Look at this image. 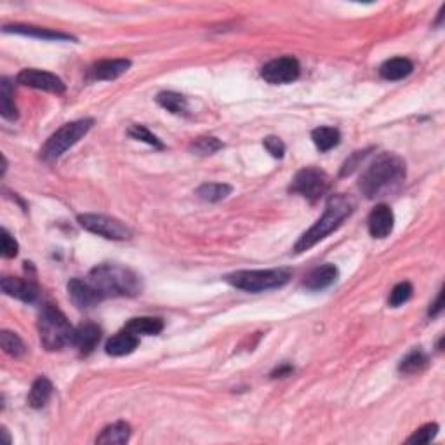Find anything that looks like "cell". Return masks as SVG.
Listing matches in <instances>:
<instances>
[{"instance_id":"6da1fadb","label":"cell","mask_w":445,"mask_h":445,"mask_svg":"<svg viewBox=\"0 0 445 445\" xmlns=\"http://www.w3.org/2000/svg\"><path fill=\"white\" fill-rule=\"evenodd\" d=\"M405 180V162L395 153L377 157L360 178L359 188L367 198H380L393 194Z\"/></svg>"},{"instance_id":"7a4b0ae2","label":"cell","mask_w":445,"mask_h":445,"mask_svg":"<svg viewBox=\"0 0 445 445\" xmlns=\"http://www.w3.org/2000/svg\"><path fill=\"white\" fill-rule=\"evenodd\" d=\"M91 283L100 290L101 296L107 297H132L141 294V276L131 268L120 265H97L91 270L87 276Z\"/></svg>"},{"instance_id":"3957f363","label":"cell","mask_w":445,"mask_h":445,"mask_svg":"<svg viewBox=\"0 0 445 445\" xmlns=\"http://www.w3.org/2000/svg\"><path fill=\"white\" fill-rule=\"evenodd\" d=\"M353 209H355V202L348 195H332L331 198L325 204V211L322 214V218L318 219L306 233H303V237L297 240V244L294 245V251L299 254V252L310 251L313 245H317L318 242L324 240L327 235H331L332 231L338 230L345 219H348L352 216Z\"/></svg>"},{"instance_id":"277c9868","label":"cell","mask_w":445,"mask_h":445,"mask_svg":"<svg viewBox=\"0 0 445 445\" xmlns=\"http://www.w3.org/2000/svg\"><path fill=\"white\" fill-rule=\"evenodd\" d=\"M38 332L44 348L49 352H58L65 346L73 345L75 329L59 308L54 304H45L38 318Z\"/></svg>"},{"instance_id":"5b68a950","label":"cell","mask_w":445,"mask_h":445,"mask_svg":"<svg viewBox=\"0 0 445 445\" xmlns=\"http://www.w3.org/2000/svg\"><path fill=\"white\" fill-rule=\"evenodd\" d=\"M230 286L245 292H265L279 289L290 280V272L283 268L276 270H240L224 276Z\"/></svg>"},{"instance_id":"8992f818","label":"cell","mask_w":445,"mask_h":445,"mask_svg":"<svg viewBox=\"0 0 445 445\" xmlns=\"http://www.w3.org/2000/svg\"><path fill=\"white\" fill-rule=\"evenodd\" d=\"M94 120L93 118H82V120L70 122L65 124L63 127H59L51 138L45 141V145L42 146L40 155L44 160H56L63 155L68 148H72L73 145L80 141L87 132L93 127Z\"/></svg>"},{"instance_id":"52a82bcc","label":"cell","mask_w":445,"mask_h":445,"mask_svg":"<svg viewBox=\"0 0 445 445\" xmlns=\"http://www.w3.org/2000/svg\"><path fill=\"white\" fill-rule=\"evenodd\" d=\"M80 226L84 230L91 231L94 235L108 238V240H129L132 237L131 228L125 226L124 223L118 219L110 218L104 214H80L77 218Z\"/></svg>"},{"instance_id":"ba28073f","label":"cell","mask_w":445,"mask_h":445,"mask_svg":"<svg viewBox=\"0 0 445 445\" xmlns=\"http://www.w3.org/2000/svg\"><path fill=\"white\" fill-rule=\"evenodd\" d=\"M329 178L324 171L317 167H304L294 176L290 192L299 194L301 197L308 198L310 202H317L322 195L327 192Z\"/></svg>"},{"instance_id":"9c48e42d","label":"cell","mask_w":445,"mask_h":445,"mask_svg":"<svg viewBox=\"0 0 445 445\" xmlns=\"http://www.w3.org/2000/svg\"><path fill=\"white\" fill-rule=\"evenodd\" d=\"M299 63H297L296 58H290V56L273 59V61L266 63L261 70L263 79L268 84H273V86L294 82L299 77Z\"/></svg>"},{"instance_id":"30bf717a","label":"cell","mask_w":445,"mask_h":445,"mask_svg":"<svg viewBox=\"0 0 445 445\" xmlns=\"http://www.w3.org/2000/svg\"><path fill=\"white\" fill-rule=\"evenodd\" d=\"M17 82L21 86L26 87H33V89L38 91H47V93H54V94H61L65 93V84L59 77H56L54 73L44 72V70H37V68H26L21 70L17 73Z\"/></svg>"},{"instance_id":"8fae6325","label":"cell","mask_w":445,"mask_h":445,"mask_svg":"<svg viewBox=\"0 0 445 445\" xmlns=\"http://www.w3.org/2000/svg\"><path fill=\"white\" fill-rule=\"evenodd\" d=\"M68 296L77 308H93L104 299L89 280L73 279L68 282Z\"/></svg>"},{"instance_id":"7c38bea8","label":"cell","mask_w":445,"mask_h":445,"mask_svg":"<svg viewBox=\"0 0 445 445\" xmlns=\"http://www.w3.org/2000/svg\"><path fill=\"white\" fill-rule=\"evenodd\" d=\"M367 224H369V233L373 235L374 238H387L388 235L393 231V211L384 204L376 205V208L373 209V212L369 214Z\"/></svg>"},{"instance_id":"4fadbf2b","label":"cell","mask_w":445,"mask_h":445,"mask_svg":"<svg viewBox=\"0 0 445 445\" xmlns=\"http://www.w3.org/2000/svg\"><path fill=\"white\" fill-rule=\"evenodd\" d=\"M0 286L7 296H13L24 303H33L38 297V287L31 280L19 279V276H3Z\"/></svg>"},{"instance_id":"5bb4252c","label":"cell","mask_w":445,"mask_h":445,"mask_svg":"<svg viewBox=\"0 0 445 445\" xmlns=\"http://www.w3.org/2000/svg\"><path fill=\"white\" fill-rule=\"evenodd\" d=\"M101 339V329L100 325L93 324V322H84L75 329L73 334V346L79 348L82 355H89L94 352Z\"/></svg>"},{"instance_id":"9a60e30c","label":"cell","mask_w":445,"mask_h":445,"mask_svg":"<svg viewBox=\"0 0 445 445\" xmlns=\"http://www.w3.org/2000/svg\"><path fill=\"white\" fill-rule=\"evenodd\" d=\"M138 345H139L138 336L132 334V332H129L127 329H125V331L111 336V338L107 341L104 350H107L108 355L111 357H124L134 352V350L138 348Z\"/></svg>"},{"instance_id":"2e32d148","label":"cell","mask_w":445,"mask_h":445,"mask_svg":"<svg viewBox=\"0 0 445 445\" xmlns=\"http://www.w3.org/2000/svg\"><path fill=\"white\" fill-rule=\"evenodd\" d=\"M336 279H338V268L334 265H322L318 268L311 270L303 283L310 290H322L332 286L336 282Z\"/></svg>"},{"instance_id":"e0dca14e","label":"cell","mask_w":445,"mask_h":445,"mask_svg":"<svg viewBox=\"0 0 445 445\" xmlns=\"http://www.w3.org/2000/svg\"><path fill=\"white\" fill-rule=\"evenodd\" d=\"M131 68L129 59H104L93 66V77L96 80H115Z\"/></svg>"},{"instance_id":"ac0fdd59","label":"cell","mask_w":445,"mask_h":445,"mask_svg":"<svg viewBox=\"0 0 445 445\" xmlns=\"http://www.w3.org/2000/svg\"><path fill=\"white\" fill-rule=\"evenodd\" d=\"M414 70L411 59L407 58H391L384 61L380 68V75L384 80H402L409 77Z\"/></svg>"},{"instance_id":"d6986e66","label":"cell","mask_w":445,"mask_h":445,"mask_svg":"<svg viewBox=\"0 0 445 445\" xmlns=\"http://www.w3.org/2000/svg\"><path fill=\"white\" fill-rule=\"evenodd\" d=\"M6 33H19V35H28V37H37V38H45V40H75L72 35L59 33V31L47 30V28H37V26H23V24H13V26L3 28Z\"/></svg>"},{"instance_id":"ffe728a7","label":"cell","mask_w":445,"mask_h":445,"mask_svg":"<svg viewBox=\"0 0 445 445\" xmlns=\"http://www.w3.org/2000/svg\"><path fill=\"white\" fill-rule=\"evenodd\" d=\"M125 329L136 336H157L164 331V322L157 317H136L127 322Z\"/></svg>"},{"instance_id":"44dd1931","label":"cell","mask_w":445,"mask_h":445,"mask_svg":"<svg viewBox=\"0 0 445 445\" xmlns=\"http://www.w3.org/2000/svg\"><path fill=\"white\" fill-rule=\"evenodd\" d=\"M131 432L132 430L127 423H114L101 432V435L96 439V444H125L131 439Z\"/></svg>"},{"instance_id":"7402d4cb","label":"cell","mask_w":445,"mask_h":445,"mask_svg":"<svg viewBox=\"0 0 445 445\" xmlns=\"http://www.w3.org/2000/svg\"><path fill=\"white\" fill-rule=\"evenodd\" d=\"M52 395V383L47 377H38L31 384L30 395H28V404L33 409H42L49 402Z\"/></svg>"},{"instance_id":"603a6c76","label":"cell","mask_w":445,"mask_h":445,"mask_svg":"<svg viewBox=\"0 0 445 445\" xmlns=\"http://www.w3.org/2000/svg\"><path fill=\"white\" fill-rule=\"evenodd\" d=\"M311 139H313L315 146H317L320 152H329L334 146L339 145L341 141V134H339L338 129L334 127H317L311 132Z\"/></svg>"},{"instance_id":"cb8c5ba5","label":"cell","mask_w":445,"mask_h":445,"mask_svg":"<svg viewBox=\"0 0 445 445\" xmlns=\"http://www.w3.org/2000/svg\"><path fill=\"white\" fill-rule=\"evenodd\" d=\"M157 103L162 108H166L167 111L176 115H185L188 111V103L187 97L183 94L178 93H171V91H164L157 96Z\"/></svg>"},{"instance_id":"d4e9b609","label":"cell","mask_w":445,"mask_h":445,"mask_svg":"<svg viewBox=\"0 0 445 445\" xmlns=\"http://www.w3.org/2000/svg\"><path fill=\"white\" fill-rule=\"evenodd\" d=\"M0 114L7 120L17 118V108L13 101V87L7 79H2V84H0Z\"/></svg>"},{"instance_id":"484cf974","label":"cell","mask_w":445,"mask_h":445,"mask_svg":"<svg viewBox=\"0 0 445 445\" xmlns=\"http://www.w3.org/2000/svg\"><path fill=\"white\" fill-rule=\"evenodd\" d=\"M426 366H428V357H426L421 350H412L411 353H407V355L402 359L398 370L404 374H416L421 373Z\"/></svg>"},{"instance_id":"4316f807","label":"cell","mask_w":445,"mask_h":445,"mask_svg":"<svg viewBox=\"0 0 445 445\" xmlns=\"http://www.w3.org/2000/svg\"><path fill=\"white\" fill-rule=\"evenodd\" d=\"M231 194L230 185L224 183H205L197 190V197L204 202H219Z\"/></svg>"},{"instance_id":"83f0119b","label":"cell","mask_w":445,"mask_h":445,"mask_svg":"<svg viewBox=\"0 0 445 445\" xmlns=\"http://www.w3.org/2000/svg\"><path fill=\"white\" fill-rule=\"evenodd\" d=\"M0 345H2L3 352H6L7 355L14 357V359L24 355V352H26L24 343L21 341V338L16 334V332L2 331V334H0Z\"/></svg>"},{"instance_id":"f1b7e54d","label":"cell","mask_w":445,"mask_h":445,"mask_svg":"<svg viewBox=\"0 0 445 445\" xmlns=\"http://www.w3.org/2000/svg\"><path fill=\"white\" fill-rule=\"evenodd\" d=\"M223 143L219 141L218 138H212V136H204V138H198L195 139L194 143H192L190 150L194 153H197V155H212V153H216L218 150L223 148Z\"/></svg>"},{"instance_id":"f546056e","label":"cell","mask_w":445,"mask_h":445,"mask_svg":"<svg viewBox=\"0 0 445 445\" xmlns=\"http://www.w3.org/2000/svg\"><path fill=\"white\" fill-rule=\"evenodd\" d=\"M127 134L131 136V138L138 139V141L146 143V145H150V146H155V148H159V150L164 148L162 141H160V139L157 138L155 134H152V132H150L148 129L145 127V125H139V124L131 125L127 131Z\"/></svg>"},{"instance_id":"4dcf8cb0","label":"cell","mask_w":445,"mask_h":445,"mask_svg":"<svg viewBox=\"0 0 445 445\" xmlns=\"http://www.w3.org/2000/svg\"><path fill=\"white\" fill-rule=\"evenodd\" d=\"M412 292H414V289H412V286L409 282L397 283V286H395L393 289H391L390 299H388V303H390V306H393V308L402 306V304L407 303V301L411 299Z\"/></svg>"},{"instance_id":"1f68e13d","label":"cell","mask_w":445,"mask_h":445,"mask_svg":"<svg viewBox=\"0 0 445 445\" xmlns=\"http://www.w3.org/2000/svg\"><path fill=\"white\" fill-rule=\"evenodd\" d=\"M439 433V425L437 423H428V425L421 426L419 430H416L414 435L409 437V444H430Z\"/></svg>"},{"instance_id":"d6a6232c","label":"cell","mask_w":445,"mask_h":445,"mask_svg":"<svg viewBox=\"0 0 445 445\" xmlns=\"http://www.w3.org/2000/svg\"><path fill=\"white\" fill-rule=\"evenodd\" d=\"M263 146H265V148L268 150L270 155L275 157V159H282L283 153H286V145H283L282 139L276 138V136H268V138H265Z\"/></svg>"},{"instance_id":"836d02e7","label":"cell","mask_w":445,"mask_h":445,"mask_svg":"<svg viewBox=\"0 0 445 445\" xmlns=\"http://www.w3.org/2000/svg\"><path fill=\"white\" fill-rule=\"evenodd\" d=\"M370 150H364V152H355L352 155V159H348L345 162V166H343L341 169V176H350V174L353 173V171L357 169V167L360 166V162H362L364 159H366L367 155H369Z\"/></svg>"},{"instance_id":"e575fe53","label":"cell","mask_w":445,"mask_h":445,"mask_svg":"<svg viewBox=\"0 0 445 445\" xmlns=\"http://www.w3.org/2000/svg\"><path fill=\"white\" fill-rule=\"evenodd\" d=\"M17 254V242L10 237L9 231L2 230V256L3 258H14Z\"/></svg>"},{"instance_id":"d590c367","label":"cell","mask_w":445,"mask_h":445,"mask_svg":"<svg viewBox=\"0 0 445 445\" xmlns=\"http://www.w3.org/2000/svg\"><path fill=\"white\" fill-rule=\"evenodd\" d=\"M442 299H444V292H442V290H440L439 296H437V299H435V303H433L432 306H430V317H437V315H439L440 311L444 310Z\"/></svg>"},{"instance_id":"8d00e7d4","label":"cell","mask_w":445,"mask_h":445,"mask_svg":"<svg viewBox=\"0 0 445 445\" xmlns=\"http://www.w3.org/2000/svg\"><path fill=\"white\" fill-rule=\"evenodd\" d=\"M290 373H292V367H290V366H282V367H279L276 370H273L272 377H283V376H287V374H290Z\"/></svg>"}]
</instances>
